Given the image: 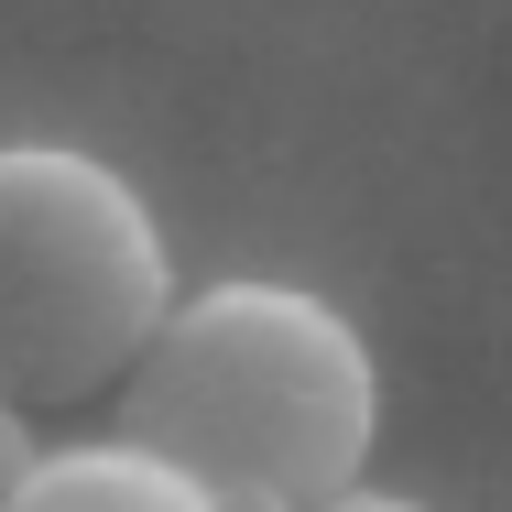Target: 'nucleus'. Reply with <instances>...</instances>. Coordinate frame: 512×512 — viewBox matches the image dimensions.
Instances as JSON below:
<instances>
[{"mask_svg":"<svg viewBox=\"0 0 512 512\" xmlns=\"http://www.w3.org/2000/svg\"><path fill=\"white\" fill-rule=\"evenodd\" d=\"M109 436L186 469L197 491H262L316 512L371 469L382 436V371L371 338L316 284H207L175 295L142 360L109 382Z\"/></svg>","mask_w":512,"mask_h":512,"instance_id":"obj_1","label":"nucleus"},{"mask_svg":"<svg viewBox=\"0 0 512 512\" xmlns=\"http://www.w3.org/2000/svg\"><path fill=\"white\" fill-rule=\"evenodd\" d=\"M175 306L142 186L77 142H0V414L99 404Z\"/></svg>","mask_w":512,"mask_h":512,"instance_id":"obj_2","label":"nucleus"},{"mask_svg":"<svg viewBox=\"0 0 512 512\" xmlns=\"http://www.w3.org/2000/svg\"><path fill=\"white\" fill-rule=\"evenodd\" d=\"M0 512H218V502L186 469H164V458H142L120 436H88V447H33L11 469Z\"/></svg>","mask_w":512,"mask_h":512,"instance_id":"obj_3","label":"nucleus"},{"mask_svg":"<svg viewBox=\"0 0 512 512\" xmlns=\"http://www.w3.org/2000/svg\"><path fill=\"white\" fill-rule=\"evenodd\" d=\"M316 512H425V502H404V491H371V480H349V491H327Z\"/></svg>","mask_w":512,"mask_h":512,"instance_id":"obj_4","label":"nucleus"},{"mask_svg":"<svg viewBox=\"0 0 512 512\" xmlns=\"http://www.w3.org/2000/svg\"><path fill=\"white\" fill-rule=\"evenodd\" d=\"M33 458V436H22V414H0V491H11V469Z\"/></svg>","mask_w":512,"mask_h":512,"instance_id":"obj_5","label":"nucleus"}]
</instances>
